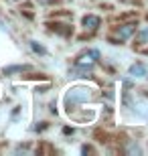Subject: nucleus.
I'll list each match as a JSON object with an SVG mask.
<instances>
[{
  "label": "nucleus",
  "mask_w": 148,
  "mask_h": 156,
  "mask_svg": "<svg viewBox=\"0 0 148 156\" xmlns=\"http://www.w3.org/2000/svg\"><path fill=\"white\" fill-rule=\"evenodd\" d=\"M81 24H83V29H85V30H96L97 27L102 24V18L96 16V14H87V16H83Z\"/></svg>",
  "instance_id": "2"
},
{
  "label": "nucleus",
  "mask_w": 148,
  "mask_h": 156,
  "mask_svg": "<svg viewBox=\"0 0 148 156\" xmlns=\"http://www.w3.org/2000/svg\"><path fill=\"white\" fill-rule=\"evenodd\" d=\"M39 2H41V4H51L53 0H39Z\"/></svg>",
  "instance_id": "8"
},
{
  "label": "nucleus",
  "mask_w": 148,
  "mask_h": 156,
  "mask_svg": "<svg viewBox=\"0 0 148 156\" xmlns=\"http://www.w3.org/2000/svg\"><path fill=\"white\" fill-rule=\"evenodd\" d=\"M130 75H132V77H146V75H148L146 65H142V63L132 65V67H130Z\"/></svg>",
  "instance_id": "4"
},
{
  "label": "nucleus",
  "mask_w": 148,
  "mask_h": 156,
  "mask_svg": "<svg viewBox=\"0 0 148 156\" xmlns=\"http://www.w3.org/2000/svg\"><path fill=\"white\" fill-rule=\"evenodd\" d=\"M31 47H33V51H37V53H45V49H43V47H41V45H37L34 41H33V43H31Z\"/></svg>",
  "instance_id": "7"
},
{
  "label": "nucleus",
  "mask_w": 148,
  "mask_h": 156,
  "mask_svg": "<svg viewBox=\"0 0 148 156\" xmlns=\"http://www.w3.org/2000/svg\"><path fill=\"white\" fill-rule=\"evenodd\" d=\"M93 98V93H91V89L89 87H71L67 91V95H65V104L71 108V105H75V104H79V101H87V99H91Z\"/></svg>",
  "instance_id": "1"
},
{
  "label": "nucleus",
  "mask_w": 148,
  "mask_h": 156,
  "mask_svg": "<svg viewBox=\"0 0 148 156\" xmlns=\"http://www.w3.org/2000/svg\"><path fill=\"white\" fill-rule=\"evenodd\" d=\"M136 30V24H124V27H120L118 30H116V35H118L120 41L128 39V37H132V33Z\"/></svg>",
  "instance_id": "3"
},
{
  "label": "nucleus",
  "mask_w": 148,
  "mask_h": 156,
  "mask_svg": "<svg viewBox=\"0 0 148 156\" xmlns=\"http://www.w3.org/2000/svg\"><path fill=\"white\" fill-rule=\"evenodd\" d=\"M136 41H138V43H146V41H148V27L138 33V39H136Z\"/></svg>",
  "instance_id": "6"
},
{
  "label": "nucleus",
  "mask_w": 148,
  "mask_h": 156,
  "mask_svg": "<svg viewBox=\"0 0 148 156\" xmlns=\"http://www.w3.org/2000/svg\"><path fill=\"white\" fill-rule=\"evenodd\" d=\"M29 65H14V67H4V75H12V73H20V71H29Z\"/></svg>",
  "instance_id": "5"
}]
</instances>
